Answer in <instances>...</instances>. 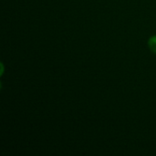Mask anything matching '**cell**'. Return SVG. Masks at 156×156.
Masks as SVG:
<instances>
[{
    "label": "cell",
    "mask_w": 156,
    "mask_h": 156,
    "mask_svg": "<svg viewBox=\"0 0 156 156\" xmlns=\"http://www.w3.org/2000/svg\"><path fill=\"white\" fill-rule=\"evenodd\" d=\"M149 46L150 50L153 52L154 53H156V36L152 37L149 39Z\"/></svg>",
    "instance_id": "6da1fadb"
}]
</instances>
